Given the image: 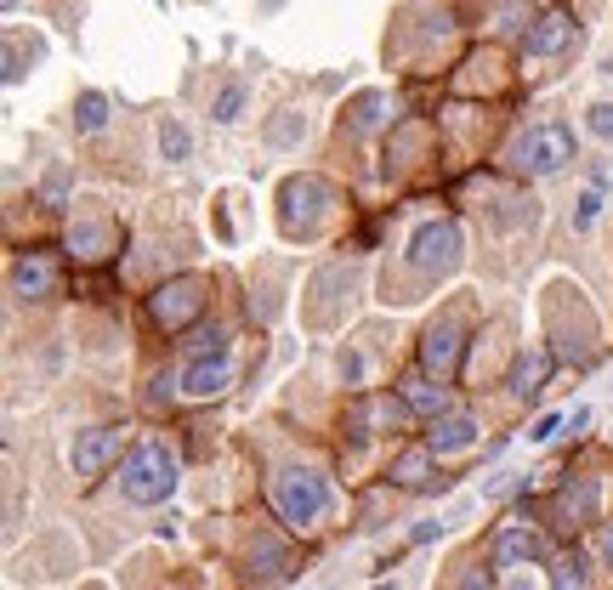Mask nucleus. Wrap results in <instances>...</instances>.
I'll return each mask as SVG.
<instances>
[{
    "instance_id": "obj_3",
    "label": "nucleus",
    "mask_w": 613,
    "mask_h": 590,
    "mask_svg": "<svg viewBox=\"0 0 613 590\" xmlns=\"http://www.w3.org/2000/svg\"><path fill=\"white\" fill-rule=\"evenodd\" d=\"M409 267L426 278H443L460 267V222L455 216H438V222H421L415 239H409Z\"/></svg>"
},
{
    "instance_id": "obj_18",
    "label": "nucleus",
    "mask_w": 613,
    "mask_h": 590,
    "mask_svg": "<svg viewBox=\"0 0 613 590\" xmlns=\"http://www.w3.org/2000/svg\"><path fill=\"white\" fill-rule=\"evenodd\" d=\"M159 154L182 165V159L193 154V137H188V125H176V120H165V125H159Z\"/></svg>"
},
{
    "instance_id": "obj_29",
    "label": "nucleus",
    "mask_w": 613,
    "mask_h": 590,
    "mask_svg": "<svg viewBox=\"0 0 613 590\" xmlns=\"http://www.w3.org/2000/svg\"><path fill=\"white\" fill-rule=\"evenodd\" d=\"M596 545H602V562H608V568H613V522H608V528H602V534H596Z\"/></svg>"
},
{
    "instance_id": "obj_21",
    "label": "nucleus",
    "mask_w": 613,
    "mask_h": 590,
    "mask_svg": "<svg viewBox=\"0 0 613 590\" xmlns=\"http://www.w3.org/2000/svg\"><path fill=\"white\" fill-rule=\"evenodd\" d=\"M250 568L267 573V579H273V573H284V545H273V539H256V545H250Z\"/></svg>"
},
{
    "instance_id": "obj_24",
    "label": "nucleus",
    "mask_w": 613,
    "mask_h": 590,
    "mask_svg": "<svg viewBox=\"0 0 613 590\" xmlns=\"http://www.w3.org/2000/svg\"><path fill=\"white\" fill-rule=\"evenodd\" d=\"M188 347H193V352H228V330H222V324H211V330L193 335Z\"/></svg>"
},
{
    "instance_id": "obj_28",
    "label": "nucleus",
    "mask_w": 613,
    "mask_h": 590,
    "mask_svg": "<svg viewBox=\"0 0 613 590\" xmlns=\"http://www.w3.org/2000/svg\"><path fill=\"white\" fill-rule=\"evenodd\" d=\"M557 426H562V415H540L528 437H534V443H545V437H557Z\"/></svg>"
},
{
    "instance_id": "obj_20",
    "label": "nucleus",
    "mask_w": 613,
    "mask_h": 590,
    "mask_svg": "<svg viewBox=\"0 0 613 590\" xmlns=\"http://www.w3.org/2000/svg\"><path fill=\"white\" fill-rule=\"evenodd\" d=\"M211 114H216V125H233L239 114H245V86H222L216 91V103H211Z\"/></svg>"
},
{
    "instance_id": "obj_30",
    "label": "nucleus",
    "mask_w": 613,
    "mask_h": 590,
    "mask_svg": "<svg viewBox=\"0 0 613 590\" xmlns=\"http://www.w3.org/2000/svg\"><path fill=\"white\" fill-rule=\"evenodd\" d=\"M506 590H534V579H528V573H517V579H511Z\"/></svg>"
},
{
    "instance_id": "obj_8",
    "label": "nucleus",
    "mask_w": 613,
    "mask_h": 590,
    "mask_svg": "<svg viewBox=\"0 0 613 590\" xmlns=\"http://www.w3.org/2000/svg\"><path fill=\"white\" fill-rule=\"evenodd\" d=\"M233 386V358L228 352H193V364L182 369V392L188 398H216Z\"/></svg>"
},
{
    "instance_id": "obj_9",
    "label": "nucleus",
    "mask_w": 613,
    "mask_h": 590,
    "mask_svg": "<svg viewBox=\"0 0 613 590\" xmlns=\"http://www.w3.org/2000/svg\"><path fill=\"white\" fill-rule=\"evenodd\" d=\"M568 40H574V18H568V12H545L523 35V57H557Z\"/></svg>"
},
{
    "instance_id": "obj_14",
    "label": "nucleus",
    "mask_w": 613,
    "mask_h": 590,
    "mask_svg": "<svg viewBox=\"0 0 613 590\" xmlns=\"http://www.w3.org/2000/svg\"><path fill=\"white\" fill-rule=\"evenodd\" d=\"M52 290V267L40 256H18L12 261V295H23V301H40V295Z\"/></svg>"
},
{
    "instance_id": "obj_4",
    "label": "nucleus",
    "mask_w": 613,
    "mask_h": 590,
    "mask_svg": "<svg viewBox=\"0 0 613 590\" xmlns=\"http://www.w3.org/2000/svg\"><path fill=\"white\" fill-rule=\"evenodd\" d=\"M205 278H171V284H159L154 295H148V318H154L159 330H188L193 318H199V307H205Z\"/></svg>"
},
{
    "instance_id": "obj_10",
    "label": "nucleus",
    "mask_w": 613,
    "mask_h": 590,
    "mask_svg": "<svg viewBox=\"0 0 613 590\" xmlns=\"http://www.w3.org/2000/svg\"><path fill=\"white\" fill-rule=\"evenodd\" d=\"M477 443V420L472 415H432V432H426V449L432 454H460Z\"/></svg>"
},
{
    "instance_id": "obj_7",
    "label": "nucleus",
    "mask_w": 613,
    "mask_h": 590,
    "mask_svg": "<svg viewBox=\"0 0 613 590\" xmlns=\"http://www.w3.org/2000/svg\"><path fill=\"white\" fill-rule=\"evenodd\" d=\"M69 460H74L80 477H103V471L120 460V432H114V426H91V432H80L74 437V449H69Z\"/></svg>"
},
{
    "instance_id": "obj_15",
    "label": "nucleus",
    "mask_w": 613,
    "mask_h": 590,
    "mask_svg": "<svg viewBox=\"0 0 613 590\" xmlns=\"http://www.w3.org/2000/svg\"><path fill=\"white\" fill-rule=\"evenodd\" d=\"M392 483L398 488H426L432 483V449H409L392 460Z\"/></svg>"
},
{
    "instance_id": "obj_17",
    "label": "nucleus",
    "mask_w": 613,
    "mask_h": 590,
    "mask_svg": "<svg viewBox=\"0 0 613 590\" xmlns=\"http://www.w3.org/2000/svg\"><path fill=\"white\" fill-rule=\"evenodd\" d=\"M103 244H108V227H97V222H80V227H69V250L80 261H91V256H103Z\"/></svg>"
},
{
    "instance_id": "obj_23",
    "label": "nucleus",
    "mask_w": 613,
    "mask_h": 590,
    "mask_svg": "<svg viewBox=\"0 0 613 590\" xmlns=\"http://www.w3.org/2000/svg\"><path fill=\"white\" fill-rule=\"evenodd\" d=\"M40 199L52 210H63V199H69V171H63V165H52V176L40 182Z\"/></svg>"
},
{
    "instance_id": "obj_26",
    "label": "nucleus",
    "mask_w": 613,
    "mask_h": 590,
    "mask_svg": "<svg viewBox=\"0 0 613 590\" xmlns=\"http://www.w3.org/2000/svg\"><path fill=\"white\" fill-rule=\"evenodd\" d=\"M591 131H596L602 142H613V103H596V108H591Z\"/></svg>"
},
{
    "instance_id": "obj_13",
    "label": "nucleus",
    "mask_w": 613,
    "mask_h": 590,
    "mask_svg": "<svg viewBox=\"0 0 613 590\" xmlns=\"http://www.w3.org/2000/svg\"><path fill=\"white\" fill-rule=\"evenodd\" d=\"M398 398H403V409H415V415H443V381L438 375H403L398 381Z\"/></svg>"
},
{
    "instance_id": "obj_25",
    "label": "nucleus",
    "mask_w": 613,
    "mask_h": 590,
    "mask_svg": "<svg viewBox=\"0 0 613 590\" xmlns=\"http://www.w3.org/2000/svg\"><path fill=\"white\" fill-rule=\"evenodd\" d=\"M596 210H602V188H591V193H579V210H574V227H591V222H596Z\"/></svg>"
},
{
    "instance_id": "obj_22",
    "label": "nucleus",
    "mask_w": 613,
    "mask_h": 590,
    "mask_svg": "<svg viewBox=\"0 0 613 590\" xmlns=\"http://www.w3.org/2000/svg\"><path fill=\"white\" fill-rule=\"evenodd\" d=\"M551 590H591L585 585V568H579L574 556H562L557 568H551Z\"/></svg>"
},
{
    "instance_id": "obj_1",
    "label": "nucleus",
    "mask_w": 613,
    "mask_h": 590,
    "mask_svg": "<svg viewBox=\"0 0 613 590\" xmlns=\"http://www.w3.org/2000/svg\"><path fill=\"white\" fill-rule=\"evenodd\" d=\"M120 488L131 505H165L176 494V454L165 443H154V437H142L137 449L125 454Z\"/></svg>"
},
{
    "instance_id": "obj_6",
    "label": "nucleus",
    "mask_w": 613,
    "mask_h": 590,
    "mask_svg": "<svg viewBox=\"0 0 613 590\" xmlns=\"http://www.w3.org/2000/svg\"><path fill=\"white\" fill-rule=\"evenodd\" d=\"M460 352H466V324H460V318H438V324H426V335H421V369H426V375L449 381V375L460 369Z\"/></svg>"
},
{
    "instance_id": "obj_16",
    "label": "nucleus",
    "mask_w": 613,
    "mask_h": 590,
    "mask_svg": "<svg viewBox=\"0 0 613 590\" xmlns=\"http://www.w3.org/2000/svg\"><path fill=\"white\" fill-rule=\"evenodd\" d=\"M108 125V97L103 91H86L80 103H74V131H86V137H97Z\"/></svg>"
},
{
    "instance_id": "obj_5",
    "label": "nucleus",
    "mask_w": 613,
    "mask_h": 590,
    "mask_svg": "<svg viewBox=\"0 0 613 590\" xmlns=\"http://www.w3.org/2000/svg\"><path fill=\"white\" fill-rule=\"evenodd\" d=\"M568 159H574V131H568V125H534V131L517 142V165H523L528 176H557Z\"/></svg>"
},
{
    "instance_id": "obj_12",
    "label": "nucleus",
    "mask_w": 613,
    "mask_h": 590,
    "mask_svg": "<svg viewBox=\"0 0 613 590\" xmlns=\"http://www.w3.org/2000/svg\"><path fill=\"white\" fill-rule=\"evenodd\" d=\"M545 381H551V352L528 347L523 358H517V369H511V392H517V398H540Z\"/></svg>"
},
{
    "instance_id": "obj_19",
    "label": "nucleus",
    "mask_w": 613,
    "mask_h": 590,
    "mask_svg": "<svg viewBox=\"0 0 613 590\" xmlns=\"http://www.w3.org/2000/svg\"><path fill=\"white\" fill-rule=\"evenodd\" d=\"M596 494H602V488H596L591 477H585V483H579V488H568V494H562V511H568V517H574V522H585V517H591V511H596Z\"/></svg>"
},
{
    "instance_id": "obj_2",
    "label": "nucleus",
    "mask_w": 613,
    "mask_h": 590,
    "mask_svg": "<svg viewBox=\"0 0 613 590\" xmlns=\"http://www.w3.org/2000/svg\"><path fill=\"white\" fill-rule=\"evenodd\" d=\"M267 500H273L284 528H313V522L330 511V483H324L318 471L296 466V471H279V477H273Z\"/></svg>"
},
{
    "instance_id": "obj_27",
    "label": "nucleus",
    "mask_w": 613,
    "mask_h": 590,
    "mask_svg": "<svg viewBox=\"0 0 613 590\" xmlns=\"http://www.w3.org/2000/svg\"><path fill=\"white\" fill-rule=\"evenodd\" d=\"M455 590H489V568H466Z\"/></svg>"
},
{
    "instance_id": "obj_31",
    "label": "nucleus",
    "mask_w": 613,
    "mask_h": 590,
    "mask_svg": "<svg viewBox=\"0 0 613 590\" xmlns=\"http://www.w3.org/2000/svg\"><path fill=\"white\" fill-rule=\"evenodd\" d=\"M375 590H398V585H375Z\"/></svg>"
},
{
    "instance_id": "obj_11",
    "label": "nucleus",
    "mask_w": 613,
    "mask_h": 590,
    "mask_svg": "<svg viewBox=\"0 0 613 590\" xmlns=\"http://www.w3.org/2000/svg\"><path fill=\"white\" fill-rule=\"evenodd\" d=\"M545 556V539L534 528H506V534L494 539V562L500 568H528V562H540Z\"/></svg>"
}]
</instances>
